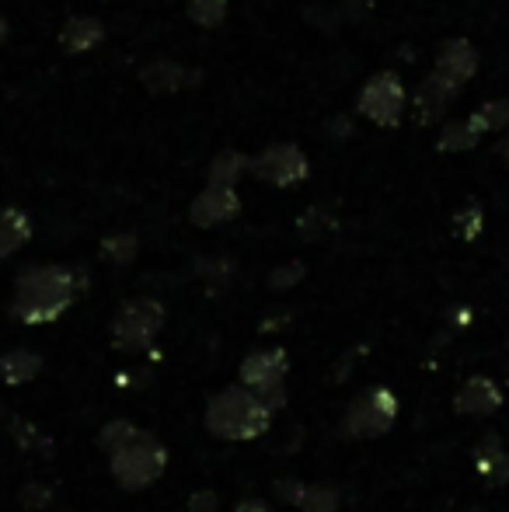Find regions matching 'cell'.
I'll list each match as a JSON object with an SVG mask.
<instances>
[{
    "label": "cell",
    "mask_w": 509,
    "mask_h": 512,
    "mask_svg": "<svg viewBox=\"0 0 509 512\" xmlns=\"http://www.w3.org/2000/svg\"><path fill=\"white\" fill-rule=\"evenodd\" d=\"M88 272L77 265H28L14 279L11 314L21 324H53L88 290Z\"/></svg>",
    "instance_id": "6da1fadb"
},
{
    "label": "cell",
    "mask_w": 509,
    "mask_h": 512,
    "mask_svg": "<svg viewBox=\"0 0 509 512\" xmlns=\"http://www.w3.org/2000/svg\"><path fill=\"white\" fill-rule=\"evenodd\" d=\"M272 415H276V411L265 405L262 394L245 384H234L213 394L210 405L203 411V425L213 439H224V443H252V439L269 432Z\"/></svg>",
    "instance_id": "7a4b0ae2"
},
{
    "label": "cell",
    "mask_w": 509,
    "mask_h": 512,
    "mask_svg": "<svg viewBox=\"0 0 509 512\" xmlns=\"http://www.w3.org/2000/svg\"><path fill=\"white\" fill-rule=\"evenodd\" d=\"M109 471L123 492H143V488H150L154 481L164 478V471H168V450H164L161 439H154L150 432L140 429L126 446L109 453Z\"/></svg>",
    "instance_id": "3957f363"
},
{
    "label": "cell",
    "mask_w": 509,
    "mask_h": 512,
    "mask_svg": "<svg viewBox=\"0 0 509 512\" xmlns=\"http://www.w3.org/2000/svg\"><path fill=\"white\" fill-rule=\"evenodd\" d=\"M164 328V304L154 297H133L126 300L123 307L112 314L109 335L112 345L126 356H136V352H147L154 345V338L161 335Z\"/></svg>",
    "instance_id": "277c9868"
},
{
    "label": "cell",
    "mask_w": 509,
    "mask_h": 512,
    "mask_svg": "<svg viewBox=\"0 0 509 512\" xmlns=\"http://www.w3.org/2000/svg\"><path fill=\"white\" fill-rule=\"evenodd\" d=\"M398 418V398L387 387H367L349 401L342 415V436L346 439H381L391 432Z\"/></svg>",
    "instance_id": "5b68a950"
},
{
    "label": "cell",
    "mask_w": 509,
    "mask_h": 512,
    "mask_svg": "<svg viewBox=\"0 0 509 512\" xmlns=\"http://www.w3.org/2000/svg\"><path fill=\"white\" fill-rule=\"evenodd\" d=\"M252 171L276 189H290V185H300L311 175V161L297 143H272L252 161Z\"/></svg>",
    "instance_id": "8992f818"
},
{
    "label": "cell",
    "mask_w": 509,
    "mask_h": 512,
    "mask_svg": "<svg viewBox=\"0 0 509 512\" xmlns=\"http://www.w3.org/2000/svg\"><path fill=\"white\" fill-rule=\"evenodd\" d=\"M360 112L367 115L377 126H394L401 119V108H405V88H401L398 74L384 70V74H374L360 91Z\"/></svg>",
    "instance_id": "52a82bcc"
},
{
    "label": "cell",
    "mask_w": 509,
    "mask_h": 512,
    "mask_svg": "<svg viewBox=\"0 0 509 512\" xmlns=\"http://www.w3.org/2000/svg\"><path fill=\"white\" fill-rule=\"evenodd\" d=\"M286 373H290V356L283 349H255L241 359V384L252 387L258 394H269L286 387Z\"/></svg>",
    "instance_id": "ba28073f"
},
{
    "label": "cell",
    "mask_w": 509,
    "mask_h": 512,
    "mask_svg": "<svg viewBox=\"0 0 509 512\" xmlns=\"http://www.w3.org/2000/svg\"><path fill=\"white\" fill-rule=\"evenodd\" d=\"M241 213V199L234 185H206L189 206V220L196 227H220Z\"/></svg>",
    "instance_id": "9c48e42d"
},
{
    "label": "cell",
    "mask_w": 509,
    "mask_h": 512,
    "mask_svg": "<svg viewBox=\"0 0 509 512\" xmlns=\"http://www.w3.org/2000/svg\"><path fill=\"white\" fill-rule=\"evenodd\" d=\"M503 408V387L492 377H468L454 394V411L468 418H489Z\"/></svg>",
    "instance_id": "30bf717a"
},
{
    "label": "cell",
    "mask_w": 509,
    "mask_h": 512,
    "mask_svg": "<svg viewBox=\"0 0 509 512\" xmlns=\"http://www.w3.org/2000/svg\"><path fill=\"white\" fill-rule=\"evenodd\" d=\"M454 98H457V84L433 70V74L419 84V91H415V112H419V122H440Z\"/></svg>",
    "instance_id": "8fae6325"
},
{
    "label": "cell",
    "mask_w": 509,
    "mask_h": 512,
    "mask_svg": "<svg viewBox=\"0 0 509 512\" xmlns=\"http://www.w3.org/2000/svg\"><path fill=\"white\" fill-rule=\"evenodd\" d=\"M478 70V53L468 39H450L440 46V56H436V74H443L447 81H454L461 88L464 81H471Z\"/></svg>",
    "instance_id": "7c38bea8"
},
{
    "label": "cell",
    "mask_w": 509,
    "mask_h": 512,
    "mask_svg": "<svg viewBox=\"0 0 509 512\" xmlns=\"http://www.w3.org/2000/svg\"><path fill=\"white\" fill-rule=\"evenodd\" d=\"M475 474L489 488H499L509 481V453L503 450L499 432H485L482 443L475 446Z\"/></svg>",
    "instance_id": "4fadbf2b"
},
{
    "label": "cell",
    "mask_w": 509,
    "mask_h": 512,
    "mask_svg": "<svg viewBox=\"0 0 509 512\" xmlns=\"http://www.w3.org/2000/svg\"><path fill=\"white\" fill-rule=\"evenodd\" d=\"M42 356L32 349H11L0 356V377H4L7 387H25L32 380H39L42 373Z\"/></svg>",
    "instance_id": "5bb4252c"
},
{
    "label": "cell",
    "mask_w": 509,
    "mask_h": 512,
    "mask_svg": "<svg viewBox=\"0 0 509 512\" xmlns=\"http://www.w3.org/2000/svg\"><path fill=\"white\" fill-rule=\"evenodd\" d=\"M102 39H105V25L98 18H88V14L70 18L60 32V46L67 49V53H88V49H95Z\"/></svg>",
    "instance_id": "9a60e30c"
},
{
    "label": "cell",
    "mask_w": 509,
    "mask_h": 512,
    "mask_svg": "<svg viewBox=\"0 0 509 512\" xmlns=\"http://www.w3.org/2000/svg\"><path fill=\"white\" fill-rule=\"evenodd\" d=\"M28 241H32V220H28V213H21L14 206L0 209V258L21 251Z\"/></svg>",
    "instance_id": "2e32d148"
},
{
    "label": "cell",
    "mask_w": 509,
    "mask_h": 512,
    "mask_svg": "<svg viewBox=\"0 0 509 512\" xmlns=\"http://www.w3.org/2000/svg\"><path fill=\"white\" fill-rule=\"evenodd\" d=\"M140 81L147 84V91H154V95H171V91L185 88V70L178 67V63L157 60V63H150V67L143 70Z\"/></svg>",
    "instance_id": "e0dca14e"
},
{
    "label": "cell",
    "mask_w": 509,
    "mask_h": 512,
    "mask_svg": "<svg viewBox=\"0 0 509 512\" xmlns=\"http://www.w3.org/2000/svg\"><path fill=\"white\" fill-rule=\"evenodd\" d=\"M248 168H252V161H248L245 154H238V150H220L210 164V185H238V178L245 175Z\"/></svg>",
    "instance_id": "ac0fdd59"
},
{
    "label": "cell",
    "mask_w": 509,
    "mask_h": 512,
    "mask_svg": "<svg viewBox=\"0 0 509 512\" xmlns=\"http://www.w3.org/2000/svg\"><path fill=\"white\" fill-rule=\"evenodd\" d=\"M7 425H11V439L25 453H42V457H49V453H53V439H49L39 425L25 422V418H11Z\"/></svg>",
    "instance_id": "d6986e66"
},
{
    "label": "cell",
    "mask_w": 509,
    "mask_h": 512,
    "mask_svg": "<svg viewBox=\"0 0 509 512\" xmlns=\"http://www.w3.org/2000/svg\"><path fill=\"white\" fill-rule=\"evenodd\" d=\"M342 506V492L335 485H304L297 509L300 512H335Z\"/></svg>",
    "instance_id": "ffe728a7"
},
{
    "label": "cell",
    "mask_w": 509,
    "mask_h": 512,
    "mask_svg": "<svg viewBox=\"0 0 509 512\" xmlns=\"http://www.w3.org/2000/svg\"><path fill=\"white\" fill-rule=\"evenodd\" d=\"M136 425L129 422V418H112V422H105L102 425V432H98V446H102L105 453H116L119 446H126L129 439L136 436Z\"/></svg>",
    "instance_id": "44dd1931"
},
{
    "label": "cell",
    "mask_w": 509,
    "mask_h": 512,
    "mask_svg": "<svg viewBox=\"0 0 509 512\" xmlns=\"http://www.w3.org/2000/svg\"><path fill=\"white\" fill-rule=\"evenodd\" d=\"M140 251V241L133 234H109L102 241V258L105 262H116V265H129Z\"/></svg>",
    "instance_id": "7402d4cb"
},
{
    "label": "cell",
    "mask_w": 509,
    "mask_h": 512,
    "mask_svg": "<svg viewBox=\"0 0 509 512\" xmlns=\"http://www.w3.org/2000/svg\"><path fill=\"white\" fill-rule=\"evenodd\" d=\"M478 129H475V122H450L447 129L440 133V150H471L478 143Z\"/></svg>",
    "instance_id": "603a6c76"
},
{
    "label": "cell",
    "mask_w": 509,
    "mask_h": 512,
    "mask_svg": "<svg viewBox=\"0 0 509 512\" xmlns=\"http://www.w3.org/2000/svg\"><path fill=\"white\" fill-rule=\"evenodd\" d=\"M471 122H475L478 133H496V129H503L509 122V102H503V98L485 102L475 115H471Z\"/></svg>",
    "instance_id": "cb8c5ba5"
},
{
    "label": "cell",
    "mask_w": 509,
    "mask_h": 512,
    "mask_svg": "<svg viewBox=\"0 0 509 512\" xmlns=\"http://www.w3.org/2000/svg\"><path fill=\"white\" fill-rule=\"evenodd\" d=\"M189 18L199 28H220L227 21V0H192Z\"/></svg>",
    "instance_id": "d4e9b609"
},
{
    "label": "cell",
    "mask_w": 509,
    "mask_h": 512,
    "mask_svg": "<svg viewBox=\"0 0 509 512\" xmlns=\"http://www.w3.org/2000/svg\"><path fill=\"white\" fill-rule=\"evenodd\" d=\"M53 488L49 485H42V481H28V485H21V492H18V502H21V509L25 512H42V509H49L53 506Z\"/></svg>",
    "instance_id": "484cf974"
},
{
    "label": "cell",
    "mask_w": 509,
    "mask_h": 512,
    "mask_svg": "<svg viewBox=\"0 0 509 512\" xmlns=\"http://www.w3.org/2000/svg\"><path fill=\"white\" fill-rule=\"evenodd\" d=\"M454 230L464 237V241H475L482 234V206L478 203H468L454 213Z\"/></svg>",
    "instance_id": "4316f807"
},
{
    "label": "cell",
    "mask_w": 509,
    "mask_h": 512,
    "mask_svg": "<svg viewBox=\"0 0 509 512\" xmlns=\"http://www.w3.org/2000/svg\"><path fill=\"white\" fill-rule=\"evenodd\" d=\"M304 265L300 262H286V265H279V269H272V276H269V290H293V286L304 279Z\"/></svg>",
    "instance_id": "83f0119b"
},
{
    "label": "cell",
    "mask_w": 509,
    "mask_h": 512,
    "mask_svg": "<svg viewBox=\"0 0 509 512\" xmlns=\"http://www.w3.org/2000/svg\"><path fill=\"white\" fill-rule=\"evenodd\" d=\"M304 485H307V481H300V478H279L272 488H276V495L286 502V506H293V509H297L300 495H304Z\"/></svg>",
    "instance_id": "f1b7e54d"
},
{
    "label": "cell",
    "mask_w": 509,
    "mask_h": 512,
    "mask_svg": "<svg viewBox=\"0 0 509 512\" xmlns=\"http://www.w3.org/2000/svg\"><path fill=\"white\" fill-rule=\"evenodd\" d=\"M189 512H220V495L213 488H199L189 495Z\"/></svg>",
    "instance_id": "f546056e"
},
{
    "label": "cell",
    "mask_w": 509,
    "mask_h": 512,
    "mask_svg": "<svg viewBox=\"0 0 509 512\" xmlns=\"http://www.w3.org/2000/svg\"><path fill=\"white\" fill-rule=\"evenodd\" d=\"M234 512H272V509L265 506L262 499H241L238 506H234Z\"/></svg>",
    "instance_id": "4dcf8cb0"
},
{
    "label": "cell",
    "mask_w": 509,
    "mask_h": 512,
    "mask_svg": "<svg viewBox=\"0 0 509 512\" xmlns=\"http://www.w3.org/2000/svg\"><path fill=\"white\" fill-rule=\"evenodd\" d=\"M499 154H503V161L509 164V136H506V143H503V147H499Z\"/></svg>",
    "instance_id": "1f68e13d"
},
{
    "label": "cell",
    "mask_w": 509,
    "mask_h": 512,
    "mask_svg": "<svg viewBox=\"0 0 509 512\" xmlns=\"http://www.w3.org/2000/svg\"><path fill=\"white\" fill-rule=\"evenodd\" d=\"M464 512H485L482 506H471V509H464Z\"/></svg>",
    "instance_id": "d6a6232c"
},
{
    "label": "cell",
    "mask_w": 509,
    "mask_h": 512,
    "mask_svg": "<svg viewBox=\"0 0 509 512\" xmlns=\"http://www.w3.org/2000/svg\"><path fill=\"white\" fill-rule=\"evenodd\" d=\"M0 35H4V21H0Z\"/></svg>",
    "instance_id": "836d02e7"
}]
</instances>
